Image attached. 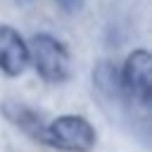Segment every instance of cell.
<instances>
[{
    "label": "cell",
    "mask_w": 152,
    "mask_h": 152,
    "mask_svg": "<svg viewBox=\"0 0 152 152\" xmlns=\"http://www.w3.org/2000/svg\"><path fill=\"white\" fill-rule=\"evenodd\" d=\"M28 43L12 24H0V71L10 78L28 69Z\"/></svg>",
    "instance_id": "cell-4"
},
{
    "label": "cell",
    "mask_w": 152,
    "mask_h": 152,
    "mask_svg": "<svg viewBox=\"0 0 152 152\" xmlns=\"http://www.w3.org/2000/svg\"><path fill=\"white\" fill-rule=\"evenodd\" d=\"M28 66L36 69V74L52 86H59L69 81L71 76V55L66 45L52 36V33H33L28 40Z\"/></svg>",
    "instance_id": "cell-1"
},
{
    "label": "cell",
    "mask_w": 152,
    "mask_h": 152,
    "mask_svg": "<svg viewBox=\"0 0 152 152\" xmlns=\"http://www.w3.org/2000/svg\"><path fill=\"white\" fill-rule=\"evenodd\" d=\"M97 142L93 124L81 114H62L52 121H45L43 145L59 152H90Z\"/></svg>",
    "instance_id": "cell-2"
},
{
    "label": "cell",
    "mask_w": 152,
    "mask_h": 152,
    "mask_svg": "<svg viewBox=\"0 0 152 152\" xmlns=\"http://www.w3.org/2000/svg\"><path fill=\"white\" fill-rule=\"evenodd\" d=\"M93 81L97 86L100 93H104L107 97H121V86H119V74L109 62H100L93 71Z\"/></svg>",
    "instance_id": "cell-6"
},
{
    "label": "cell",
    "mask_w": 152,
    "mask_h": 152,
    "mask_svg": "<svg viewBox=\"0 0 152 152\" xmlns=\"http://www.w3.org/2000/svg\"><path fill=\"white\" fill-rule=\"evenodd\" d=\"M64 12H69V14H74V12H81L83 10V2L86 0H55Z\"/></svg>",
    "instance_id": "cell-7"
},
{
    "label": "cell",
    "mask_w": 152,
    "mask_h": 152,
    "mask_svg": "<svg viewBox=\"0 0 152 152\" xmlns=\"http://www.w3.org/2000/svg\"><path fill=\"white\" fill-rule=\"evenodd\" d=\"M2 114H5L7 121H12L21 133H26L28 138H33L36 142L43 145L45 121H43V116H40L36 109H31V107H26V104H21V102L7 100V102H2Z\"/></svg>",
    "instance_id": "cell-5"
},
{
    "label": "cell",
    "mask_w": 152,
    "mask_h": 152,
    "mask_svg": "<svg viewBox=\"0 0 152 152\" xmlns=\"http://www.w3.org/2000/svg\"><path fill=\"white\" fill-rule=\"evenodd\" d=\"M119 86H121V97L147 112L150 109V100H152V55L147 48H135L119 74Z\"/></svg>",
    "instance_id": "cell-3"
}]
</instances>
